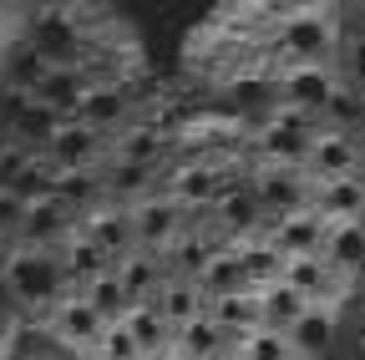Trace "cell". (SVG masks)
Instances as JSON below:
<instances>
[{
  "mask_svg": "<svg viewBox=\"0 0 365 360\" xmlns=\"http://www.w3.org/2000/svg\"><path fill=\"white\" fill-rule=\"evenodd\" d=\"M340 21H345V16L319 11V6H304V11H289V6H284L274 36L264 41V51L274 56V76H279V71H294V66H330L335 51L345 46Z\"/></svg>",
  "mask_w": 365,
  "mask_h": 360,
  "instance_id": "cell-1",
  "label": "cell"
},
{
  "mask_svg": "<svg viewBox=\"0 0 365 360\" xmlns=\"http://www.w3.org/2000/svg\"><path fill=\"white\" fill-rule=\"evenodd\" d=\"M0 269H6V284L16 294V309H21V320H46L66 294V269H61V254H46V249H26L16 244L6 259H0Z\"/></svg>",
  "mask_w": 365,
  "mask_h": 360,
  "instance_id": "cell-2",
  "label": "cell"
},
{
  "mask_svg": "<svg viewBox=\"0 0 365 360\" xmlns=\"http://www.w3.org/2000/svg\"><path fill=\"white\" fill-rule=\"evenodd\" d=\"M21 36L31 41V51L46 66H81L86 51H91V41H86V31H81L71 6H31Z\"/></svg>",
  "mask_w": 365,
  "mask_h": 360,
  "instance_id": "cell-3",
  "label": "cell"
},
{
  "mask_svg": "<svg viewBox=\"0 0 365 360\" xmlns=\"http://www.w3.org/2000/svg\"><path fill=\"white\" fill-rule=\"evenodd\" d=\"M107 330H112V325H107L81 294H66V299L41 320V335L56 340V345H61L66 355H76V360H91V355H97V345H102Z\"/></svg>",
  "mask_w": 365,
  "mask_h": 360,
  "instance_id": "cell-4",
  "label": "cell"
},
{
  "mask_svg": "<svg viewBox=\"0 0 365 360\" xmlns=\"http://www.w3.org/2000/svg\"><path fill=\"white\" fill-rule=\"evenodd\" d=\"M188 229H193L188 208H182L168 188L153 193V198H143V203H132V234H137V249H143V254H158L163 259Z\"/></svg>",
  "mask_w": 365,
  "mask_h": 360,
  "instance_id": "cell-5",
  "label": "cell"
},
{
  "mask_svg": "<svg viewBox=\"0 0 365 360\" xmlns=\"http://www.w3.org/2000/svg\"><path fill=\"white\" fill-rule=\"evenodd\" d=\"M249 188H254V198H259V208H264L269 223L314 208V183H309L304 168H254Z\"/></svg>",
  "mask_w": 365,
  "mask_h": 360,
  "instance_id": "cell-6",
  "label": "cell"
},
{
  "mask_svg": "<svg viewBox=\"0 0 365 360\" xmlns=\"http://www.w3.org/2000/svg\"><path fill=\"white\" fill-rule=\"evenodd\" d=\"M46 163H51V173H97L112 163V143L102 138V132H91L81 122H66L56 132V143L41 153Z\"/></svg>",
  "mask_w": 365,
  "mask_h": 360,
  "instance_id": "cell-7",
  "label": "cell"
},
{
  "mask_svg": "<svg viewBox=\"0 0 365 360\" xmlns=\"http://www.w3.org/2000/svg\"><path fill=\"white\" fill-rule=\"evenodd\" d=\"M279 107L289 112H304V117H319L330 107V97L340 92V71L335 61L330 66H294V71H279Z\"/></svg>",
  "mask_w": 365,
  "mask_h": 360,
  "instance_id": "cell-8",
  "label": "cell"
},
{
  "mask_svg": "<svg viewBox=\"0 0 365 360\" xmlns=\"http://www.w3.org/2000/svg\"><path fill=\"white\" fill-rule=\"evenodd\" d=\"M76 229L91 239V244H97L112 264H122L132 249H137V234H132V208L127 203H97V208H91V213H81V223H76Z\"/></svg>",
  "mask_w": 365,
  "mask_h": 360,
  "instance_id": "cell-9",
  "label": "cell"
},
{
  "mask_svg": "<svg viewBox=\"0 0 365 360\" xmlns=\"http://www.w3.org/2000/svg\"><path fill=\"white\" fill-rule=\"evenodd\" d=\"M365 168V148L355 138H340V132H319L309 158H304V173L309 183H335V178H360Z\"/></svg>",
  "mask_w": 365,
  "mask_h": 360,
  "instance_id": "cell-10",
  "label": "cell"
},
{
  "mask_svg": "<svg viewBox=\"0 0 365 360\" xmlns=\"http://www.w3.org/2000/svg\"><path fill=\"white\" fill-rule=\"evenodd\" d=\"M76 213L61 203V198H46V203H31L26 208V229H21V244L26 249H46V254H61L66 239L76 234Z\"/></svg>",
  "mask_w": 365,
  "mask_h": 360,
  "instance_id": "cell-11",
  "label": "cell"
},
{
  "mask_svg": "<svg viewBox=\"0 0 365 360\" xmlns=\"http://www.w3.org/2000/svg\"><path fill=\"white\" fill-rule=\"evenodd\" d=\"M325 234H330V223L319 218L314 208L309 213H294V218H279V223H269L264 239L279 249L284 259H314V254H325Z\"/></svg>",
  "mask_w": 365,
  "mask_h": 360,
  "instance_id": "cell-12",
  "label": "cell"
},
{
  "mask_svg": "<svg viewBox=\"0 0 365 360\" xmlns=\"http://www.w3.org/2000/svg\"><path fill=\"white\" fill-rule=\"evenodd\" d=\"M168 158V132L153 117H132L112 138V163H137V168H163Z\"/></svg>",
  "mask_w": 365,
  "mask_h": 360,
  "instance_id": "cell-13",
  "label": "cell"
},
{
  "mask_svg": "<svg viewBox=\"0 0 365 360\" xmlns=\"http://www.w3.org/2000/svg\"><path fill=\"white\" fill-rule=\"evenodd\" d=\"M234 355H239V340L223 335L213 314H198L193 325L173 330V360H234Z\"/></svg>",
  "mask_w": 365,
  "mask_h": 360,
  "instance_id": "cell-14",
  "label": "cell"
},
{
  "mask_svg": "<svg viewBox=\"0 0 365 360\" xmlns=\"http://www.w3.org/2000/svg\"><path fill=\"white\" fill-rule=\"evenodd\" d=\"M91 86H97V81L86 76V66H51V71L41 76V86H36V97H31V102L51 107L56 117H66V122H71V117H76V107L86 102Z\"/></svg>",
  "mask_w": 365,
  "mask_h": 360,
  "instance_id": "cell-15",
  "label": "cell"
},
{
  "mask_svg": "<svg viewBox=\"0 0 365 360\" xmlns=\"http://www.w3.org/2000/svg\"><path fill=\"white\" fill-rule=\"evenodd\" d=\"M46 71H51V66H46V61L31 51L26 36H16V41H6V46H0V92L36 97V86H41Z\"/></svg>",
  "mask_w": 365,
  "mask_h": 360,
  "instance_id": "cell-16",
  "label": "cell"
},
{
  "mask_svg": "<svg viewBox=\"0 0 365 360\" xmlns=\"http://www.w3.org/2000/svg\"><path fill=\"white\" fill-rule=\"evenodd\" d=\"M314 213L330 223H360L365 218V178H335V183H314Z\"/></svg>",
  "mask_w": 365,
  "mask_h": 360,
  "instance_id": "cell-17",
  "label": "cell"
},
{
  "mask_svg": "<svg viewBox=\"0 0 365 360\" xmlns=\"http://www.w3.org/2000/svg\"><path fill=\"white\" fill-rule=\"evenodd\" d=\"M117 279H122V294H127V304L137 309V304H153V299H158V289L168 284V269H163V259H158V254H143V249H132V254L117 264Z\"/></svg>",
  "mask_w": 365,
  "mask_h": 360,
  "instance_id": "cell-18",
  "label": "cell"
},
{
  "mask_svg": "<svg viewBox=\"0 0 365 360\" xmlns=\"http://www.w3.org/2000/svg\"><path fill=\"white\" fill-rule=\"evenodd\" d=\"M61 269H66V284H71V294H81L86 284H97L102 274H112L117 264H112V259H107L97 244H91V239L76 229V234L66 239V249H61Z\"/></svg>",
  "mask_w": 365,
  "mask_h": 360,
  "instance_id": "cell-19",
  "label": "cell"
},
{
  "mask_svg": "<svg viewBox=\"0 0 365 360\" xmlns=\"http://www.w3.org/2000/svg\"><path fill=\"white\" fill-rule=\"evenodd\" d=\"M335 335H340V309L314 304L304 320L289 330V345H294V355H299V360H319V355H330Z\"/></svg>",
  "mask_w": 365,
  "mask_h": 360,
  "instance_id": "cell-20",
  "label": "cell"
},
{
  "mask_svg": "<svg viewBox=\"0 0 365 360\" xmlns=\"http://www.w3.org/2000/svg\"><path fill=\"white\" fill-rule=\"evenodd\" d=\"M319 259L355 284V274H365V223H335L325 234V254Z\"/></svg>",
  "mask_w": 365,
  "mask_h": 360,
  "instance_id": "cell-21",
  "label": "cell"
},
{
  "mask_svg": "<svg viewBox=\"0 0 365 360\" xmlns=\"http://www.w3.org/2000/svg\"><path fill=\"white\" fill-rule=\"evenodd\" d=\"M61 127H66V117H56L51 107H41V102H26L16 112V122H11V143L26 148V153H46V148L56 143Z\"/></svg>",
  "mask_w": 365,
  "mask_h": 360,
  "instance_id": "cell-22",
  "label": "cell"
},
{
  "mask_svg": "<svg viewBox=\"0 0 365 360\" xmlns=\"http://www.w3.org/2000/svg\"><path fill=\"white\" fill-rule=\"evenodd\" d=\"M198 289H203V299H208V304H213V299H228V294L254 289V284H249V274H244V259H239V249H234V244L218 249V254L208 259V269H203Z\"/></svg>",
  "mask_w": 365,
  "mask_h": 360,
  "instance_id": "cell-23",
  "label": "cell"
},
{
  "mask_svg": "<svg viewBox=\"0 0 365 360\" xmlns=\"http://www.w3.org/2000/svg\"><path fill=\"white\" fill-rule=\"evenodd\" d=\"M309 309H314V304H309L294 284H284V279H279V284H269V289H259V314H264V325H269V330H279V335H289Z\"/></svg>",
  "mask_w": 365,
  "mask_h": 360,
  "instance_id": "cell-24",
  "label": "cell"
},
{
  "mask_svg": "<svg viewBox=\"0 0 365 360\" xmlns=\"http://www.w3.org/2000/svg\"><path fill=\"white\" fill-rule=\"evenodd\" d=\"M153 309L163 314L173 330H182V325H193L198 314H208V299H203V289H198L193 279H168V284L158 289Z\"/></svg>",
  "mask_w": 365,
  "mask_h": 360,
  "instance_id": "cell-25",
  "label": "cell"
},
{
  "mask_svg": "<svg viewBox=\"0 0 365 360\" xmlns=\"http://www.w3.org/2000/svg\"><path fill=\"white\" fill-rule=\"evenodd\" d=\"M127 335L137 340V350H143L148 360H173V325L163 320V314L153 309V304H137V309H127Z\"/></svg>",
  "mask_w": 365,
  "mask_h": 360,
  "instance_id": "cell-26",
  "label": "cell"
},
{
  "mask_svg": "<svg viewBox=\"0 0 365 360\" xmlns=\"http://www.w3.org/2000/svg\"><path fill=\"white\" fill-rule=\"evenodd\" d=\"M208 314H213V325H218L223 335H234V340H244V335H254V330L264 325V314H259V289H244V294L213 299V304H208Z\"/></svg>",
  "mask_w": 365,
  "mask_h": 360,
  "instance_id": "cell-27",
  "label": "cell"
},
{
  "mask_svg": "<svg viewBox=\"0 0 365 360\" xmlns=\"http://www.w3.org/2000/svg\"><path fill=\"white\" fill-rule=\"evenodd\" d=\"M234 249H239V259H244V274H249L254 289H269V284H279V279H284V254L274 249L264 234L249 239V244H234Z\"/></svg>",
  "mask_w": 365,
  "mask_h": 360,
  "instance_id": "cell-28",
  "label": "cell"
},
{
  "mask_svg": "<svg viewBox=\"0 0 365 360\" xmlns=\"http://www.w3.org/2000/svg\"><path fill=\"white\" fill-rule=\"evenodd\" d=\"M81 299H86L91 309H97L107 325H122V320H127V309H132V304H127V294H122L117 269H112V274H102L97 284H86V289H81Z\"/></svg>",
  "mask_w": 365,
  "mask_h": 360,
  "instance_id": "cell-29",
  "label": "cell"
},
{
  "mask_svg": "<svg viewBox=\"0 0 365 360\" xmlns=\"http://www.w3.org/2000/svg\"><path fill=\"white\" fill-rule=\"evenodd\" d=\"M234 360H299V355H294L289 335L259 325L254 335H244V340H239V355H234Z\"/></svg>",
  "mask_w": 365,
  "mask_h": 360,
  "instance_id": "cell-30",
  "label": "cell"
},
{
  "mask_svg": "<svg viewBox=\"0 0 365 360\" xmlns=\"http://www.w3.org/2000/svg\"><path fill=\"white\" fill-rule=\"evenodd\" d=\"M21 229H26V203L11 188H0V259L21 244Z\"/></svg>",
  "mask_w": 365,
  "mask_h": 360,
  "instance_id": "cell-31",
  "label": "cell"
},
{
  "mask_svg": "<svg viewBox=\"0 0 365 360\" xmlns=\"http://www.w3.org/2000/svg\"><path fill=\"white\" fill-rule=\"evenodd\" d=\"M91 360H148L143 350H137V340L127 335V325H112L107 335H102V345H97V355Z\"/></svg>",
  "mask_w": 365,
  "mask_h": 360,
  "instance_id": "cell-32",
  "label": "cell"
},
{
  "mask_svg": "<svg viewBox=\"0 0 365 360\" xmlns=\"http://www.w3.org/2000/svg\"><path fill=\"white\" fill-rule=\"evenodd\" d=\"M0 325H21V309H16V294L6 284V269H0Z\"/></svg>",
  "mask_w": 365,
  "mask_h": 360,
  "instance_id": "cell-33",
  "label": "cell"
},
{
  "mask_svg": "<svg viewBox=\"0 0 365 360\" xmlns=\"http://www.w3.org/2000/svg\"><path fill=\"white\" fill-rule=\"evenodd\" d=\"M350 26H355V36L365 41V6H355V16H350Z\"/></svg>",
  "mask_w": 365,
  "mask_h": 360,
  "instance_id": "cell-34",
  "label": "cell"
},
{
  "mask_svg": "<svg viewBox=\"0 0 365 360\" xmlns=\"http://www.w3.org/2000/svg\"><path fill=\"white\" fill-rule=\"evenodd\" d=\"M6 148H11V138H6V132H0V158H6Z\"/></svg>",
  "mask_w": 365,
  "mask_h": 360,
  "instance_id": "cell-35",
  "label": "cell"
},
{
  "mask_svg": "<svg viewBox=\"0 0 365 360\" xmlns=\"http://www.w3.org/2000/svg\"><path fill=\"white\" fill-rule=\"evenodd\" d=\"M360 345H365V309H360Z\"/></svg>",
  "mask_w": 365,
  "mask_h": 360,
  "instance_id": "cell-36",
  "label": "cell"
},
{
  "mask_svg": "<svg viewBox=\"0 0 365 360\" xmlns=\"http://www.w3.org/2000/svg\"><path fill=\"white\" fill-rule=\"evenodd\" d=\"M360 223H365V218H360Z\"/></svg>",
  "mask_w": 365,
  "mask_h": 360,
  "instance_id": "cell-37",
  "label": "cell"
}]
</instances>
